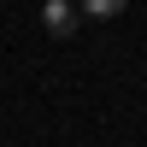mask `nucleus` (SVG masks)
Here are the masks:
<instances>
[{
    "mask_svg": "<svg viewBox=\"0 0 147 147\" xmlns=\"http://www.w3.org/2000/svg\"><path fill=\"white\" fill-rule=\"evenodd\" d=\"M124 6H129V0H77V12H82V18H118Z\"/></svg>",
    "mask_w": 147,
    "mask_h": 147,
    "instance_id": "nucleus-2",
    "label": "nucleus"
},
{
    "mask_svg": "<svg viewBox=\"0 0 147 147\" xmlns=\"http://www.w3.org/2000/svg\"><path fill=\"white\" fill-rule=\"evenodd\" d=\"M41 24H47V35H77V24H82V12H77V0H47L41 6Z\"/></svg>",
    "mask_w": 147,
    "mask_h": 147,
    "instance_id": "nucleus-1",
    "label": "nucleus"
}]
</instances>
